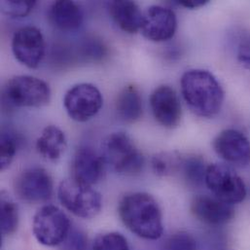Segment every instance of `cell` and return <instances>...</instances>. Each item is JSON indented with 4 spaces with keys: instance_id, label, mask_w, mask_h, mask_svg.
Listing matches in <instances>:
<instances>
[{
    "instance_id": "1",
    "label": "cell",
    "mask_w": 250,
    "mask_h": 250,
    "mask_svg": "<svg viewBox=\"0 0 250 250\" xmlns=\"http://www.w3.org/2000/svg\"><path fill=\"white\" fill-rule=\"evenodd\" d=\"M118 212L125 227L137 237L150 241L162 237V210L151 195L143 192L125 195L119 203Z\"/></svg>"
},
{
    "instance_id": "2",
    "label": "cell",
    "mask_w": 250,
    "mask_h": 250,
    "mask_svg": "<svg viewBox=\"0 0 250 250\" xmlns=\"http://www.w3.org/2000/svg\"><path fill=\"white\" fill-rule=\"evenodd\" d=\"M181 94L189 108L199 117L212 118L223 105L224 91L208 70H187L180 80Z\"/></svg>"
},
{
    "instance_id": "3",
    "label": "cell",
    "mask_w": 250,
    "mask_h": 250,
    "mask_svg": "<svg viewBox=\"0 0 250 250\" xmlns=\"http://www.w3.org/2000/svg\"><path fill=\"white\" fill-rule=\"evenodd\" d=\"M100 155L104 164L122 175H136L143 168L144 158L125 132L107 135L102 142Z\"/></svg>"
},
{
    "instance_id": "4",
    "label": "cell",
    "mask_w": 250,
    "mask_h": 250,
    "mask_svg": "<svg viewBox=\"0 0 250 250\" xmlns=\"http://www.w3.org/2000/svg\"><path fill=\"white\" fill-rule=\"evenodd\" d=\"M61 204L77 217L90 219L102 210V195L93 186L83 184L71 178L61 182L58 189Z\"/></svg>"
},
{
    "instance_id": "5",
    "label": "cell",
    "mask_w": 250,
    "mask_h": 250,
    "mask_svg": "<svg viewBox=\"0 0 250 250\" xmlns=\"http://www.w3.org/2000/svg\"><path fill=\"white\" fill-rule=\"evenodd\" d=\"M4 99L13 106L39 108L49 104L51 89L42 79L20 75L11 78L4 88Z\"/></svg>"
},
{
    "instance_id": "6",
    "label": "cell",
    "mask_w": 250,
    "mask_h": 250,
    "mask_svg": "<svg viewBox=\"0 0 250 250\" xmlns=\"http://www.w3.org/2000/svg\"><path fill=\"white\" fill-rule=\"evenodd\" d=\"M205 183L214 197L232 206L247 197L243 178L230 165L215 163L208 166Z\"/></svg>"
},
{
    "instance_id": "7",
    "label": "cell",
    "mask_w": 250,
    "mask_h": 250,
    "mask_svg": "<svg viewBox=\"0 0 250 250\" xmlns=\"http://www.w3.org/2000/svg\"><path fill=\"white\" fill-rule=\"evenodd\" d=\"M71 223L68 216L58 207L47 205L37 210L33 217L32 232L43 246L56 247L69 235Z\"/></svg>"
},
{
    "instance_id": "8",
    "label": "cell",
    "mask_w": 250,
    "mask_h": 250,
    "mask_svg": "<svg viewBox=\"0 0 250 250\" xmlns=\"http://www.w3.org/2000/svg\"><path fill=\"white\" fill-rule=\"evenodd\" d=\"M104 98L101 91L93 84L81 83L70 88L63 99V105L68 116L76 122H87L102 109Z\"/></svg>"
},
{
    "instance_id": "9",
    "label": "cell",
    "mask_w": 250,
    "mask_h": 250,
    "mask_svg": "<svg viewBox=\"0 0 250 250\" xmlns=\"http://www.w3.org/2000/svg\"><path fill=\"white\" fill-rule=\"evenodd\" d=\"M53 180L49 172L38 167L21 171L15 180L17 196L27 203H45L52 198Z\"/></svg>"
},
{
    "instance_id": "10",
    "label": "cell",
    "mask_w": 250,
    "mask_h": 250,
    "mask_svg": "<svg viewBox=\"0 0 250 250\" xmlns=\"http://www.w3.org/2000/svg\"><path fill=\"white\" fill-rule=\"evenodd\" d=\"M12 51L19 62L28 68H36L45 55L42 32L32 25L21 27L13 36Z\"/></svg>"
},
{
    "instance_id": "11",
    "label": "cell",
    "mask_w": 250,
    "mask_h": 250,
    "mask_svg": "<svg viewBox=\"0 0 250 250\" xmlns=\"http://www.w3.org/2000/svg\"><path fill=\"white\" fill-rule=\"evenodd\" d=\"M212 145L226 163L239 167L250 165V141L243 132L234 128L225 129L214 138Z\"/></svg>"
},
{
    "instance_id": "12",
    "label": "cell",
    "mask_w": 250,
    "mask_h": 250,
    "mask_svg": "<svg viewBox=\"0 0 250 250\" xmlns=\"http://www.w3.org/2000/svg\"><path fill=\"white\" fill-rule=\"evenodd\" d=\"M176 28V16L169 8L153 5L143 13L141 32L150 41L164 42L169 40L173 37Z\"/></svg>"
},
{
    "instance_id": "13",
    "label": "cell",
    "mask_w": 250,
    "mask_h": 250,
    "mask_svg": "<svg viewBox=\"0 0 250 250\" xmlns=\"http://www.w3.org/2000/svg\"><path fill=\"white\" fill-rule=\"evenodd\" d=\"M150 106L160 125L167 128H174L179 125L182 117L181 104L177 94L169 86H160L153 91Z\"/></svg>"
},
{
    "instance_id": "14",
    "label": "cell",
    "mask_w": 250,
    "mask_h": 250,
    "mask_svg": "<svg viewBox=\"0 0 250 250\" xmlns=\"http://www.w3.org/2000/svg\"><path fill=\"white\" fill-rule=\"evenodd\" d=\"M190 208L199 221L210 226L225 225L235 216L233 206L214 196L198 195L193 198Z\"/></svg>"
},
{
    "instance_id": "15",
    "label": "cell",
    "mask_w": 250,
    "mask_h": 250,
    "mask_svg": "<svg viewBox=\"0 0 250 250\" xmlns=\"http://www.w3.org/2000/svg\"><path fill=\"white\" fill-rule=\"evenodd\" d=\"M104 164L101 155L92 148L80 147L72 162V178L83 184L93 186L102 178Z\"/></svg>"
},
{
    "instance_id": "16",
    "label": "cell",
    "mask_w": 250,
    "mask_h": 250,
    "mask_svg": "<svg viewBox=\"0 0 250 250\" xmlns=\"http://www.w3.org/2000/svg\"><path fill=\"white\" fill-rule=\"evenodd\" d=\"M50 22L60 30L72 31L83 22V12L73 1L60 0L54 2L48 12Z\"/></svg>"
},
{
    "instance_id": "17",
    "label": "cell",
    "mask_w": 250,
    "mask_h": 250,
    "mask_svg": "<svg viewBox=\"0 0 250 250\" xmlns=\"http://www.w3.org/2000/svg\"><path fill=\"white\" fill-rule=\"evenodd\" d=\"M108 8L112 19L122 30L130 34L141 30L143 13L135 2L115 0L109 3Z\"/></svg>"
},
{
    "instance_id": "18",
    "label": "cell",
    "mask_w": 250,
    "mask_h": 250,
    "mask_svg": "<svg viewBox=\"0 0 250 250\" xmlns=\"http://www.w3.org/2000/svg\"><path fill=\"white\" fill-rule=\"evenodd\" d=\"M64 132L56 125H47L36 141L37 152L46 160L57 162L66 149Z\"/></svg>"
},
{
    "instance_id": "19",
    "label": "cell",
    "mask_w": 250,
    "mask_h": 250,
    "mask_svg": "<svg viewBox=\"0 0 250 250\" xmlns=\"http://www.w3.org/2000/svg\"><path fill=\"white\" fill-rule=\"evenodd\" d=\"M142 99L133 85H127L120 92L116 101V111L125 123H134L142 116Z\"/></svg>"
},
{
    "instance_id": "20",
    "label": "cell",
    "mask_w": 250,
    "mask_h": 250,
    "mask_svg": "<svg viewBox=\"0 0 250 250\" xmlns=\"http://www.w3.org/2000/svg\"><path fill=\"white\" fill-rule=\"evenodd\" d=\"M207 168L205 160L200 156H180L176 173L180 174L190 187L196 188L205 182Z\"/></svg>"
},
{
    "instance_id": "21",
    "label": "cell",
    "mask_w": 250,
    "mask_h": 250,
    "mask_svg": "<svg viewBox=\"0 0 250 250\" xmlns=\"http://www.w3.org/2000/svg\"><path fill=\"white\" fill-rule=\"evenodd\" d=\"M0 210L2 235L7 236L15 233L19 224L18 207L11 196L4 190L0 194Z\"/></svg>"
},
{
    "instance_id": "22",
    "label": "cell",
    "mask_w": 250,
    "mask_h": 250,
    "mask_svg": "<svg viewBox=\"0 0 250 250\" xmlns=\"http://www.w3.org/2000/svg\"><path fill=\"white\" fill-rule=\"evenodd\" d=\"M179 159L180 155H175L174 153H159L151 161L153 171L158 176H167L176 173Z\"/></svg>"
},
{
    "instance_id": "23",
    "label": "cell",
    "mask_w": 250,
    "mask_h": 250,
    "mask_svg": "<svg viewBox=\"0 0 250 250\" xmlns=\"http://www.w3.org/2000/svg\"><path fill=\"white\" fill-rule=\"evenodd\" d=\"M0 146V168L4 170L10 167L17 153L18 141L15 134L8 129H2Z\"/></svg>"
},
{
    "instance_id": "24",
    "label": "cell",
    "mask_w": 250,
    "mask_h": 250,
    "mask_svg": "<svg viewBox=\"0 0 250 250\" xmlns=\"http://www.w3.org/2000/svg\"><path fill=\"white\" fill-rule=\"evenodd\" d=\"M93 250H131L125 237L117 232L99 235L93 244Z\"/></svg>"
},
{
    "instance_id": "25",
    "label": "cell",
    "mask_w": 250,
    "mask_h": 250,
    "mask_svg": "<svg viewBox=\"0 0 250 250\" xmlns=\"http://www.w3.org/2000/svg\"><path fill=\"white\" fill-rule=\"evenodd\" d=\"M163 250H198V245L190 234L178 232L167 238Z\"/></svg>"
},
{
    "instance_id": "26",
    "label": "cell",
    "mask_w": 250,
    "mask_h": 250,
    "mask_svg": "<svg viewBox=\"0 0 250 250\" xmlns=\"http://www.w3.org/2000/svg\"><path fill=\"white\" fill-rule=\"evenodd\" d=\"M35 1L9 0L0 3L1 10L7 16L12 18H22L27 16L35 5Z\"/></svg>"
},
{
    "instance_id": "27",
    "label": "cell",
    "mask_w": 250,
    "mask_h": 250,
    "mask_svg": "<svg viewBox=\"0 0 250 250\" xmlns=\"http://www.w3.org/2000/svg\"><path fill=\"white\" fill-rule=\"evenodd\" d=\"M238 61L240 63L250 70V39L242 42L238 48Z\"/></svg>"
},
{
    "instance_id": "28",
    "label": "cell",
    "mask_w": 250,
    "mask_h": 250,
    "mask_svg": "<svg viewBox=\"0 0 250 250\" xmlns=\"http://www.w3.org/2000/svg\"><path fill=\"white\" fill-rule=\"evenodd\" d=\"M176 3L185 8L196 9L208 4V0H179V1H176Z\"/></svg>"
}]
</instances>
